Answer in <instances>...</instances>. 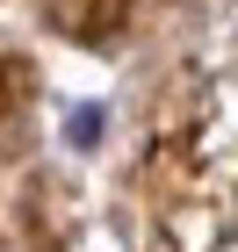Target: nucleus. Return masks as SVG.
I'll use <instances>...</instances> for the list:
<instances>
[{"label":"nucleus","instance_id":"obj_1","mask_svg":"<svg viewBox=\"0 0 238 252\" xmlns=\"http://www.w3.org/2000/svg\"><path fill=\"white\" fill-rule=\"evenodd\" d=\"M144 180L159 252H224L238 238V79L202 87L195 108L159 130Z\"/></svg>","mask_w":238,"mask_h":252},{"label":"nucleus","instance_id":"obj_2","mask_svg":"<svg viewBox=\"0 0 238 252\" xmlns=\"http://www.w3.org/2000/svg\"><path fill=\"white\" fill-rule=\"evenodd\" d=\"M130 7L137 0H43V22L72 43H116L130 29Z\"/></svg>","mask_w":238,"mask_h":252},{"label":"nucleus","instance_id":"obj_3","mask_svg":"<svg viewBox=\"0 0 238 252\" xmlns=\"http://www.w3.org/2000/svg\"><path fill=\"white\" fill-rule=\"evenodd\" d=\"M22 108H29V65H22V58H0V152H15Z\"/></svg>","mask_w":238,"mask_h":252}]
</instances>
